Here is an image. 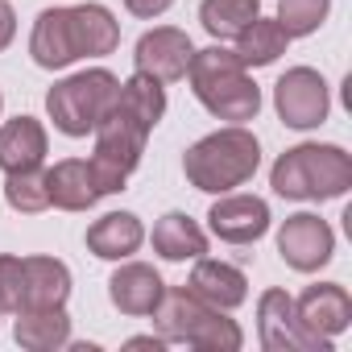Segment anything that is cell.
<instances>
[{"instance_id":"cell-2","label":"cell","mask_w":352,"mask_h":352,"mask_svg":"<svg viewBox=\"0 0 352 352\" xmlns=\"http://www.w3.org/2000/svg\"><path fill=\"white\" fill-rule=\"evenodd\" d=\"M187 79H191L195 100H199L216 120H228V124L257 120V112H261V87L253 83L249 67H245L232 50H224L220 42L191 54Z\"/></svg>"},{"instance_id":"cell-5","label":"cell","mask_w":352,"mask_h":352,"mask_svg":"<svg viewBox=\"0 0 352 352\" xmlns=\"http://www.w3.org/2000/svg\"><path fill=\"white\" fill-rule=\"evenodd\" d=\"M91 137H96V149H91L87 166H91V174H96L100 195H116V191H124L129 174L141 166V153H145V137H149V129H145L141 120H133V116L112 100V108L96 120Z\"/></svg>"},{"instance_id":"cell-10","label":"cell","mask_w":352,"mask_h":352,"mask_svg":"<svg viewBox=\"0 0 352 352\" xmlns=\"http://www.w3.org/2000/svg\"><path fill=\"white\" fill-rule=\"evenodd\" d=\"M191 54H195V46H191V38L183 30L157 25V30H149V34L137 38L133 63H137V71L153 75L157 83H179V79H187Z\"/></svg>"},{"instance_id":"cell-27","label":"cell","mask_w":352,"mask_h":352,"mask_svg":"<svg viewBox=\"0 0 352 352\" xmlns=\"http://www.w3.org/2000/svg\"><path fill=\"white\" fill-rule=\"evenodd\" d=\"M331 13V0H278V25L290 34V38H307L315 34Z\"/></svg>"},{"instance_id":"cell-28","label":"cell","mask_w":352,"mask_h":352,"mask_svg":"<svg viewBox=\"0 0 352 352\" xmlns=\"http://www.w3.org/2000/svg\"><path fill=\"white\" fill-rule=\"evenodd\" d=\"M25 298V274H21V257L0 253V319L17 315Z\"/></svg>"},{"instance_id":"cell-12","label":"cell","mask_w":352,"mask_h":352,"mask_svg":"<svg viewBox=\"0 0 352 352\" xmlns=\"http://www.w3.org/2000/svg\"><path fill=\"white\" fill-rule=\"evenodd\" d=\"M294 315L311 336L336 340L352 323V298H348V290L340 282H319V286H307L294 298Z\"/></svg>"},{"instance_id":"cell-13","label":"cell","mask_w":352,"mask_h":352,"mask_svg":"<svg viewBox=\"0 0 352 352\" xmlns=\"http://www.w3.org/2000/svg\"><path fill=\"white\" fill-rule=\"evenodd\" d=\"M30 54L42 71H63L71 63H79V46H75V30H71V5H54L42 9L30 34Z\"/></svg>"},{"instance_id":"cell-16","label":"cell","mask_w":352,"mask_h":352,"mask_svg":"<svg viewBox=\"0 0 352 352\" xmlns=\"http://www.w3.org/2000/svg\"><path fill=\"white\" fill-rule=\"evenodd\" d=\"M46 149H50V137H46L38 116H13L0 124V170L5 174L42 166Z\"/></svg>"},{"instance_id":"cell-7","label":"cell","mask_w":352,"mask_h":352,"mask_svg":"<svg viewBox=\"0 0 352 352\" xmlns=\"http://www.w3.org/2000/svg\"><path fill=\"white\" fill-rule=\"evenodd\" d=\"M274 108L282 116L286 129H319L331 112V91H327V79L315 71V67H290L278 83H274Z\"/></svg>"},{"instance_id":"cell-23","label":"cell","mask_w":352,"mask_h":352,"mask_svg":"<svg viewBox=\"0 0 352 352\" xmlns=\"http://www.w3.org/2000/svg\"><path fill=\"white\" fill-rule=\"evenodd\" d=\"M236 58L245 63V67H270V63H278L282 54H286V46H290V34L278 25V21H270V17H253L236 38Z\"/></svg>"},{"instance_id":"cell-25","label":"cell","mask_w":352,"mask_h":352,"mask_svg":"<svg viewBox=\"0 0 352 352\" xmlns=\"http://www.w3.org/2000/svg\"><path fill=\"white\" fill-rule=\"evenodd\" d=\"M253 17H261V0H204L199 5V25L216 42L236 38Z\"/></svg>"},{"instance_id":"cell-22","label":"cell","mask_w":352,"mask_h":352,"mask_svg":"<svg viewBox=\"0 0 352 352\" xmlns=\"http://www.w3.org/2000/svg\"><path fill=\"white\" fill-rule=\"evenodd\" d=\"M153 253L162 261H195L208 253V232L187 216V212H166L153 224Z\"/></svg>"},{"instance_id":"cell-1","label":"cell","mask_w":352,"mask_h":352,"mask_svg":"<svg viewBox=\"0 0 352 352\" xmlns=\"http://www.w3.org/2000/svg\"><path fill=\"white\" fill-rule=\"evenodd\" d=\"M257 166H261V141L245 124L216 129L183 153L187 183L204 195H228V191L245 187L257 174Z\"/></svg>"},{"instance_id":"cell-32","label":"cell","mask_w":352,"mask_h":352,"mask_svg":"<svg viewBox=\"0 0 352 352\" xmlns=\"http://www.w3.org/2000/svg\"><path fill=\"white\" fill-rule=\"evenodd\" d=\"M0 112H5V91H0Z\"/></svg>"},{"instance_id":"cell-26","label":"cell","mask_w":352,"mask_h":352,"mask_svg":"<svg viewBox=\"0 0 352 352\" xmlns=\"http://www.w3.org/2000/svg\"><path fill=\"white\" fill-rule=\"evenodd\" d=\"M5 204L21 216H38L50 208V187H46V170L30 166V170H13L5 174Z\"/></svg>"},{"instance_id":"cell-6","label":"cell","mask_w":352,"mask_h":352,"mask_svg":"<svg viewBox=\"0 0 352 352\" xmlns=\"http://www.w3.org/2000/svg\"><path fill=\"white\" fill-rule=\"evenodd\" d=\"M116 91H120V79L108 67H87L79 75H67L63 83H54L46 91V112H50L58 133L87 137L96 129V120L112 108Z\"/></svg>"},{"instance_id":"cell-19","label":"cell","mask_w":352,"mask_h":352,"mask_svg":"<svg viewBox=\"0 0 352 352\" xmlns=\"http://www.w3.org/2000/svg\"><path fill=\"white\" fill-rule=\"evenodd\" d=\"M71 30H75V46H79V58H104L120 46V21L112 17V9L96 5H71Z\"/></svg>"},{"instance_id":"cell-14","label":"cell","mask_w":352,"mask_h":352,"mask_svg":"<svg viewBox=\"0 0 352 352\" xmlns=\"http://www.w3.org/2000/svg\"><path fill=\"white\" fill-rule=\"evenodd\" d=\"M162 294H166V282L145 261H129L124 257V265H116V274L108 278V298H112V307L120 315H137V319L153 315V307L162 302Z\"/></svg>"},{"instance_id":"cell-20","label":"cell","mask_w":352,"mask_h":352,"mask_svg":"<svg viewBox=\"0 0 352 352\" xmlns=\"http://www.w3.org/2000/svg\"><path fill=\"white\" fill-rule=\"evenodd\" d=\"M21 274H25V307H67L71 298V270L58 257H21Z\"/></svg>"},{"instance_id":"cell-15","label":"cell","mask_w":352,"mask_h":352,"mask_svg":"<svg viewBox=\"0 0 352 352\" xmlns=\"http://www.w3.org/2000/svg\"><path fill=\"white\" fill-rule=\"evenodd\" d=\"M187 290L199 294L208 307L216 311H236L249 298V278L228 265V261H212V257H195V270L187 278Z\"/></svg>"},{"instance_id":"cell-24","label":"cell","mask_w":352,"mask_h":352,"mask_svg":"<svg viewBox=\"0 0 352 352\" xmlns=\"http://www.w3.org/2000/svg\"><path fill=\"white\" fill-rule=\"evenodd\" d=\"M116 104H120L133 120H141V124L153 133V129H157V120L166 116V87H162L153 75L137 71V75H129V79L120 83Z\"/></svg>"},{"instance_id":"cell-31","label":"cell","mask_w":352,"mask_h":352,"mask_svg":"<svg viewBox=\"0 0 352 352\" xmlns=\"http://www.w3.org/2000/svg\"><path fill=\"white\" fill-rule=\"evenodd\" d=\"M129 348H153V352H162V348H166V340H162V336H133V340H129Z\"/></svg>"},{"instance_id":"cell-17","label":"cell","mask_w":352,"mask_h":352,"mask_svg":"<svg viewBox=\"0 0 352 352\" xmlns=\"http://www.w3.org/2000/svg\"><path fill=\"white\" fill-rule=\"evenodd\" d=\"M46 187H50V208H63V212H87L96 208L100 199V187H96V174L83 157H63L46 170Z\"/></svg>"},{"instance_id":"cell-21","label":"cell","mask_w":352,"mask_h":352,"mask_svg":"<svg viewBox=\"0 0 352 352\" xmlns=\"http://www.w3.org/2000/svg\"><path fill=\"white\" fill-rule=\"evenodd\" d=\"M13 336L30 352L67 348L71 344V315H67V307H25V311H17Z\"/></svg>"},{"instance_id":"cell-11","label":"cell","mask_w":352,"mask_h":352,"mask_svg":"<svg viewBox=\"0 0 352 352\" xmlns=\"http://www.w3.org/2000/svg\"><path fill=\"white\" fill-rule=\"evenodd\" d=\"M208 228L224 245H257L270 232V204L261 195H232L228 191L212 204Z\"/></svg>"},{"instance_id":"cell-29","label":"cell","mask_w":352,"mask_h":352,"mask_svg":"<svg viewBox=\"0 0 352 352\" xmlns=\"http://www.w3.org/2000/svg\"><path fill=\"white\" fill-rule=\"evenodd\" d=\"M170 5H174V0H124V9H129L133 17H141V21H153V17H162Z\"/></svg>"},{"instance_id":"cell-9","label":"cell","mask_w":352,"mask_h":352,"mask_svg":"<svg viewBox=\"0 0 352 352\" xmlns=\"http://www.w3.org/2000/svg\"><path fill=\"white\" fill-rule=\"evenodd\" d=\"M278 253L290 270L298 274H315L331 261L336 253V232L327 220H319L315 212H294L282 220L278 228Z\"/></svg>"},{"instance_id":"cell-30","label":"cell","mask_w":352,"mask_h":352,"mask_svg":"<svg viewBox=\"0 0 352 352\" xmlns=\"http://www.w3.org/2000/svg\"><path fill=\"white\" fill-rule=\"evenodd\" d=\"M13 38H17V13L9 0H0V50H9Z\"/></svg>"},{"instance_id":"cell-4","label":"cell","mask_w":352,"mask_h":352,"mask_svg":"<svg viewBox=\"0 0 352 352\" xmlns=\"http://www.w3.org/2000/svg\"><path fill=\"white\" fill-rule=\"evenodd\" d=\"M153 327L166 344H191L199 352H236L245 344L236 319H228V311L208 307L187 286H166L162 302L153 307Z\"/></svg>"},{"instance_id":"cell-8","label":"cell","mask_w":352,"mask_h":352,"mask_svg":"<svg viewBox=\"0 0 352 352\" xmlns=\"http://www.w3.org/2000/svg\"><path fill=\"white\" fill-rule=\"evenodd\" d=\"M257 336L265 352H331V340L311 336L294 315V298L278 286L257 298Z\"/></svg>"},{"instance_id":"cell-18","label":"cell","mask_w":352,"mask_h":352,"mask_svg":"<svg viewBox=\"0 0 352 352\" xmlns=\"http://www.w3.org/2000/svg\"><path fill=\"white\" fill-rule=\"evenodd\" d=\"M145 245V224L133 212H108L87 228V249L100 261H124Z\"/></svg>"},{"instance_id":"cell-3","label":"cell","mask_w":352,"mask_h":352,"mask_svg":"<svg viewBox=\"0 0 352 352\" xmlns=\"http://www.w3.org/2000/svg\"><path fill=\"white\" fill-rule=\"evenodd\" d=\"M270 187L282 199L294 204H323V199H340L352 187V157L340 145H319V141H302L294 149H286L274 170H270Z\"/></svg>"}]
</instances>
